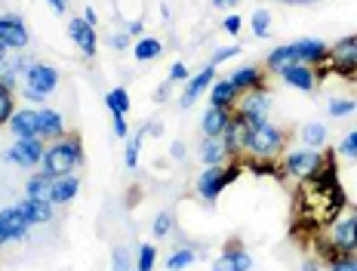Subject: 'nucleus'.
Returning <instances> with one entry per match:
<instances>
[{"mask_svg":"<svg viewBox=\"0 0 357 271\" xmlns=\"http://www.w3.org/2000/svg\"><path fill=\"white\" fill-rule=\"evenodd\" d=\"M330 247L339 256H351L357 250V210L330 228Z\"/></svg>","mask_w":357,"mask_h":271,"instance_id":"nucleus-4","label":"nucleus"},{"mask_svg":"<svg viewBox=\"0 0 357 271\" xmlns=\"http://www.w3.org/2000/svg\"><path fill=\"white\" fill-rule=\"evenodd\" d=\"M105 105L114 117H123L126 111H130V93H126L123 87H114L111 93H105Z\"/></svg>","mask_w":357,"mask_h":271,"instance_id":"nucleus-27","label":"nucleus"},{"mask_svg":"<svg viewBox=\"0 0 357 271\" xmlns=\"http://www.w3.org/2000/svg\"><path fill=\"white\" fill-rule=\"evenodd\" d=\"M114 136H130V130H126V120H123V117H114Z\"/></svg>","mask_w":357,"mask_h":271,"instance_id":"nucleus-47","label":"nucleus"},{"mask_svg":"<svg viewBox=\"0 0 357 271\" xmlns=\"http://www.w3.org/2000/svg\"><path fill=\"white\" fill-rule=\"evenodd\" d=\"M53 176H47V173H37L25 182V198L28 200H40V203H53Z\"/></svg>","mask_w":357,"mask_h":271,"instance_id":"nucleus-19","label":"nucleus"},{"mask_svg":"<svg viewBox=\"0 0 357 271\" xmlns=\"http://www.w3.org/2000/svg\"><path fill=\"white\" fill-rule=\"evenodd\" d=\"M354 111H357L354 99H330V115L333 117H348V115H354Z\"/></svg>","mask_w":357,"mask_h":271,"instance_id":"nucleus-34","label":"nucleus"},{"mask_svg":"<svg viewBox=\"0 0 357 271\" xmlns=\"http://www.w3.org/2000/svg\"><path fill=\"white\" fill-rule=\"evenodd\" d=\"M354 68H357V62H354Z\"/></svg>","mask_w":357,"mask_h":271,"instance_id":"nucleus-56","label":"nucleus"},{"mask_svg":"<svg viewBox=\"0 0 357 271\" xmlns=\"http://www.w3.org/2000/svg\"><path fill=\"white\" fill-rule=\"evenodd\" d=\"M19 210H22V216H25L31 225H40V222H50L53 219V203H40V200H22L19 203Z\"/></svg>","mask_w":357,"mask_h":271,"instance_id":"nucleus-24","label":"nucleus"},{"mask_svg":"<svg viewBox=\"0 0 357 271\" xmlns=\"http://www.w3.org/2000/svg\"><path fill=\"white\" fill-rule=\"evenodd\" d=\"M160 41L158 37H139V43L132 47V56L139 59V62H151V59H158L160 56Z\"/></svg>","mask_w":357,"mask_h":271,"instance_id":"nucleus-28","label":"nucleus"},{"mask_svg":"<svg viewBox=\"0 0 357 271\" xmlns=\"http://www.w3.org/2000/svg\"><path fill=\"white\" fill-rule=\"evenodd\" d=\"M154 259H158L154 247H151V244H142V250H139V265H136V271H154Z\"/></svg>","mask_w":357,"mask_h":271,"instance_id":"nucleus-35","label":"nucleus"},{"mask_svg":"<svg viewBox=\"0 0 357 271\" xmlns=\"http://www.w3.org/2000/svg\"><path fill=\"white\" fill-rule=\"evenodd\" d=\"M0 41L6 50H25L28 47V28L19 16H0Z\"/></svg>","mask_w":357,"mask_h":271,"instance_id":"nucleus-10","label":"nucleus"},{"mask_svg":"<svg viewBox=\"0 0 357 271\" xmlns=\"http://www.w3.org/2000/svg\"><path fill=\"white\" fill-rule=\"evenodd\" d=\"M237 99V87L231 84V80H215V84L210 87V105H215V108H231Z\"/></svg>","mask_w":357,"mask_h":271,"instance_id":"nucleus-23","label":"nucleus"},{"mask_svg":"<svg viewBox=\"0 0 357 271\" xmlns=\"http://www.w3.org/2000/svg\"><path fill=\"white\" fill-rule=\"evenodd\" d=\"M114 271H132L130 268V253H126L123 247H117L114 250Z\"/></svg>","mask_w":357,"mask_h":271,"instance_id":"nucleus-41","label":"nucleus"},{"mask_svg":"<svg viewBox=\"0 0 357 271\" xmlns=\"http://www.w3.org/2000/svg\"><path fill=\"white\" fill-rule=\"evenodd\" d=\"M326 56H330L326 43L324 41H314V37H302V41L293 43V59L299 65H317V62H324Z\"/></svg>","mask_w":357,"mask_h":271,"instance_id":"nucleus-12","label":"nucleus"},{"mask_svg":"<svg viewBox=\"0 0 357 271\" xmlns=\"http://www.w3.org/2000/svg\"><path fill=\"white\" fill-rule=\"evenodd\" d=\"M280 78H284L293 89H302V93H311L314 84H317V74L311 71V65H299V62L287 65L284 71H280Z\"/></svg>","mask_w":357,"mask_h":271,"instance_id":"nucleus-14","label":"nucleus"},{"mask_svg":"<svg viewBox=\"0 0 357 271\" xmlns=\"http://www.w3.org/2000/svg\"><path fill=\"white\" fill-rule=\"evenodd\" d=\"M330 59L339 71L351 74L354 71V62H357V37H342L336 47L330 50Z\"/></svg>","mask_w":357,"mask_h":271,"instance_id":"nucleus-17","label":"nucleus"},{"mask_svg":"<svg viewBox=\"0 0 357 271\" xmlns=\"http://www.w3.org/2000/svg\"><path fill=\"white\" fill-rule=\"evenodd\" d=\"M243 120H247L250 130H256L259 124H265V115H268V93L265 89H250L241 102V111H237Z\"/></svg>","mask_w":357,"mask_h":271,"instance_id":"nucleus-6","label":"nucleus"},{"mask_svg":"<svg viewBox=\"0 0 357 271\" xmlns=\"http://www.w3.org/2000/svg\"><path fill=\"white\" fill-rule=\"evenodd\" d=\"M3 62H6V43L0 41V65H3Z\"/></svg>","mask_w":357,"mask_h":271,"instance_id":"nucleus-54","label":"nucleus"},{"mask_svg":"<svg viewBox=\"0 0 357 271\" xmlns=\"http://www.w3.org/2000/svg\"><path fill=\"white\" fill-rule=\"evenodd\" d=\"M126 34H132V37H142V22H130V31H126Z\"/></svg>","mask_w":357,"mask_h":271,"instance_id":"nucleus-51","label":"nucleus"},{"mask_svg":"<svg viewBox=\"0 0 357 271\" xmlns=\"http://www.w3.org/2000/svg\"><path fill=\"white\" fill-rule=\"evenodd\" d=\"M280 145H284V133H280L274 124H259L256 130L250 133V139H247V152L259 154V157L278 154Z\"/></svg>","mask_w":357,"mask_h":271,"instance_id":"nucleus-3","label":"nucleus"},{"mask_svg":"<svg viewBox=\"0 0 357 271\" xmlns=\"http://www.w3.org/2000/svg\"><path fill=\"white\" fill-rule=\"evenodd\" d=\"M225 31H228V34H237V31H241V16H225Z\"/></svg>","mask_w":357,"mask_h":271,"instance_id":"nucleus-44","label":"nucleus"},{"mask_svg":"<svg viewBox=\"0 0 357 271\" xmlns=\"http://www.w3.org/2000/svg\"><path fill=\"white\" fill-rule=\"evenodd\" d=\"M228 120H231V111H228V108H215V105H210V108L204 111V120H200V130H204V139H219V136L225 133Z\"/></svg>","mask_w":357,"mask_h":271,"instance_id":"nucleus-16","label":"nucleus"},{"mask_svg":"<svg viewBox=\"0 0 357 271\" xmlns=\"http://www.w3.org/2000/svg\"><path fill=\"white\" fill-rule=\"evenodd\" d=\"M250 133H252V130L247 126V120H243L241 115H237V117L228 120L225 133H222L219 139H222V145H225V152H228V154H237V152H241V148H247Z\"/></svg>","mask_w":357,"mask_h":271,"instance_id":"nucleus-13","label":"nucleus"},{"mask_svg":"<svg viewBox=\"0 0 357 271\" xmlns=\"http://www.w3.org/2000/svg\"><path fill=\"white\" fill-rule=\"evenodd\" d=\"M25 84L31 87V89H37L40 96H50L53 89L59 87V71L53 65H43V62H37V65H31L25 71Z\"/></svg>","mask_w":357,"mask_h":271,"instance_id":"nucleus-9","label":"nucleus"},{"mask_svg":"<svg viewBox=\"0 0 357 271\" xmlns=\"http://www.w3.org/2000/svg\"><path fill=\"white\" fill-rule=\"evenodd\" d=\"M108 43L114 50H126L130 47V34H114V37H108Z\"/></svg>","mask_w":357,"mask_h":271,"instance_id":"nucleus-43","label":"nucleus"},{"mask_svg":"<svg viewBox=\"0 0 357 271\" xmlns=\"http://www.w3.org/2000/svg\"><path fill=\"white\" fill-rule=\"evenodd\" d=\"M84 161V145H80V139H56L53 145L43 152V161H40V173H47V176H71L74 167Z\"/></svg>","mask_w":357,"mask_h":271,"instance_id":"nucleus-1","label":"nucleus"},{"mask_svg":"<svg viewBox=\"0 0 357 271\" xmlns=\"http://www.w3.org/2000/svg\"><path fill=\"white\" fill-rule=\"evenodd\" d=\"M252 265V256L247 250H241V247H234V250H225L215 259L213 271H250Z\"/></svg>","mask_w":357,"mask_h":271,"instance_id":"nucleus-20","label":"nucleus"},{"mask_svg":"<svg viewBox=\"0 0 357 271\" xmlns=\"http://www.w3.org/2000/svg\"><path fill=\"white\" fill-rule=\"evenodd\" d=\"M228 157L225 145H222V139H204V145H200V161L206 163V167H222V161Z\"/></svg>","mask_w":357,"mask_h":271,"instance_id":"nucleus-26","label":"nucleus"},{"mask_svg":"<svg viewBox=\"0 0 357 271\" xmlns=\"http://www.w3.org/2000/svg\"><path fill=\"white\" fill-rule=\"evenodd\" d=\"M296 59H293V43H287V47H278V50H271L268 52V68L271 71H284L287 65H293Z\"/></svg>","mask_w":357,"mask_h":271,"instance_id":"nucleus-29","label":"nucleus"},{"mask_svg":"<svg viewBox=\"0 0 357 271\" xmlns=\"http://www.w3.org/2000/svg\"><path fill=\"white\" fill-rule=\"evenodd\" d=\"M31 228V222L22 216L19 207L0 210V244H10V240H22Z\"/></svg>","mask_w":357,"mask_h":271,"instance_id":"nucleus-8","label":"nucleus"},{"mask_svg":"<svg viewBox=\"0 0 357 271\" xmlns=\"http://www.w3.org/2000/svg\"><path fill=\"white\" fill-rule=\"evenodd\" d=\"M237 173H241V167H231V170L206 167L204 173H200V179H197V194H200V198H206V200H215L237 179Z\"/></svg>","mask_w":357,"mask_h":271,"instance_id":"nucleus-2","label":"nucleus"},{"mask_svg":"<svg viewBox=\"0 0 357 271\" xmlns=\"http://www.w3.org/2000/svg\"><path fill=\"white\" fill-rule=\"evenodd\" d=\"M68 34H71V41L80 47V52H84L86 59H93L96 56V50H99V37H96V28L89 25V22L84 19H71L68 22Z\"/></svg>","mask_w":357,"mask_h":271,"instance_id":"nucleus-11","label":"nucleus"},{"mask_svg":"<svg viewBox=\"0 0 357 271\" xmlns=\"http://www.w3.org/2000/svg\"><path fill=\"white\" fill-rule=\"evenodd\" d=\"M37 126H40V136H47V139L65 136V120L53 108H37Z\"/></svg>","mask_w":357,"mask_h":271,"instance_id":"nucleus-21","label":"nucleus"},{"mask_svg":"<svg viewBox=\"0 0 357 271\" xmlns=\"http://www.w3.org/2000/svg\"><path fill=\"white\" fill-rule=\"evenodd\" d=\"M185 78H188V68H185L182 62H176L173 68H169V78L167 80H169V84H176V80H185Z\"/></svg>","mask_w":357,"mask_h":271,"instance_id":"nucleus-42","label":"nucleus"},{"mask_svg":"<svg viewBox=\"0 0 357 271\" xmlns=\"http://www.w3.org/2000/svg\"><path fill=\"white\" fill-rule=\"evenodd\" d=\"M169 228H173V213H169V210H163L158 219H154V228L151 231H154V237H167Z\"/></svg>","mask_w":357,"mask_h":271,"instance_id":"nucleus-36","label":"nucleus"},{"mask_svg":"<svg viewBox=\"0 0 357 271\" xmlns=\"http://www.w3.org/2000/svg\"><path fill=\"white\" fill-rule=\"evenodd\" d=\"M169 89H173V84H169V80H167V84H160V89L154 93V102H167V99H169Z\"/></svg>","mask_w":357,"mask_h":271,"instance_id":"nucleus-45","label":"nucleus"},{"mask_svg":"<svg viewBox=\"0 0 357 271\" xmlns=\"http://www.w3.org/2000/svg\"><path fill=\"white\" fill-rule=\"evenodd\" d=\"M43 142L40 136H34V139H16V145L6 152V157H10L13 163H19V167H37V163L43 161Z\"/></svg>","mask_w":357,"mask_h":271,"instance_id":"nucleus-7","label":"nucleus"},{"mask_svg":"<svg viewBox=\"0 0 357 271\" xmlns=\"http://www.w3.org/2000/svg\"><path fill=\"white\" fill-rule=\"evenodd\" d=\"M330 271H357V256H339V259L330 262Z\"/></svg>","mask_w":357,"mask_h":271,"instance_id":"nucleus-38","label":"nucleus"},{"mask_svg":"<svg viewBox=\"0 0 357 271\" xmlns=\"http://www.w3.org/2000/svg\"><path fill=\"white\" fill-rule=\"evenodd\" d=\"M25 99H28V102H43L47 96H40V93H37V89H31V87H25Z\"/></svg>","mask_w":357,"mask_h":271,"instance_id":"nucleus-49","label":"nucleus"},{"mask_svg":"<svg viewBox=\"0 0 357 271\" xmlns=\"http://www.w3.org/2000/svg\"><path fill=\"white\" fill-rule=\"evenodd\" d=\"M284 167H287V173L289 176H296V179H311L317 170L324 167V154H317L314 148H302V152H293L284 161Z\"/></svg>","mask_w":357,"mask_h":271,"instance_id":"nucleus-5","label":"nucleus"},{"mask_svg":"<svg viewBox=\"0 0 357 271\" xmlns=\"http://www.w3.org/2000/svg\"><path fill=\"white\" fill-rule=\"evenodd\" d=\"M237 52H241V47H222V50H215V52H213V62H210V65H222V62H225V59H234Z\"/></svg>","mask_w":357,"mask_h":271,"instance_id":"nucleus-40","label":"nucleus"},{"mask_svg":"<svg viewBox=\"0 0 357 271\" xmlns=\"http://www.w3.org/2000/svg\"><path fill=\"white\" fill-rule=\"evenodd\" d=\"M268 25H271V13L268 10L252 13V37H268Z\"/></svg>","mask_w":357,"mask_h":271,"instance_id":"nucleus-33","label":"nucleus"},{"mask_svg":"<svg viewBox=\"0 0 357 271\" xmlns=\"http://www.w3.org/2000/svg\"><path fill=\"white\" fill-rule=\"evenodd\" d=\"M13 115H16V108H13V96L10 89H0V124H6Z\"/></svg>","mask_w":357,"mask_h":271,"instance_id":"nucleus-37","label":"nucleus"},{"mask_svg":"<svg viewBox=\"0 0 357 271\" xmlns=\"http://www.w3.org/2000/svg\"><path fill=\"white\" fill-rule=\"evenodd\" d=\"M84 22H89V25H96V22H99V16H96V10H89V6H86V10H84Z\"/></svg>","mask_w":357,"mask_h":271,"instance_id":"nucleus-52","label":"nucleus"},{"mask_svg":"<svg viewBox=\"0 0 357 271\" xmlns=\"http://www.w3.org/2000/svg\"><path fill=\"white\" fill-rule=\"evenodd\" d=\"M195 262H197V253L185 247V250H173V253H169V259H167V268H169V271H182V268L195 265Z\"/></svg>","mask_w":357,"mask_h":271,"instance_id":"nucleus-31","label":"nucleus"},{"mask_svg":"<svg viewBox=\"0 0 357 271\" xmlns=\"http://www.w3.org/2000/svg\"><path fill=\"white\" fill-rule=\"evenodd\" d=\"M302 271H317V262H314V259H308V262L302 265Z\"/></svg>","mask_w":357,"mask_h":271,"instance_id":"nucleus-53","label":"nucleus"},{"mask_svg":"<svg viewBox=\"0 0 357 271\" xmlns=\"http://www.w3.org/2000/svg\"><path fill=\"white\" fill-rule=\"evenodd\" d=\"M228 80H231V84L237 87V93H250V89H265V87H262V71H259V68H252V65L237 68V71H234Z\"/></svg>","mask_w":357,"mask_h":271,"instance_id":"nucleus-22","label":"nucleus"},{"mask_svg":"<svg viewBox=\"0 0 357 271\" xmlns=\"http://www.w3.org/2000/svg\"><path fill=\"white\" fill-rule=\"evenodd\" d=\"M77 191H80V179L77 176H59L53 182V207H56V203L74 200V198H77Z\"/></svg>","mask_w":357,"mask_h":271,"instance_id":"nucleus-25","label":"nucleus"},{"mask_svg":"<svg viewBox=\"0 0 357 271\" xmlns=\"http://www.w3.org/2000/svg\"><path fill=\"white\" fill-rule=\"evenodd\" d=\"M284 3H311V0H284Z\"/></svg>","mask_w":357,"mask_h":271,"instance_id":"nucleus-55","label":"nucleus"},{"mask_svg":"<svg viewBox=\"0 0 357 271\" xmlns=\"http://www.w3.org/2000/svg\"><path fill=\"white\" fill-rule=\"evenodd\" d=\"M50 6H53L56 16H62V13H68V0H47Z\"/></svg>","mask_w":357,"mask_h":271,"instance_id":"nucleus-46","label":"nucleus"},{"mask_svg":"<svg viewBox=\"0 0 357 271\" xmlns=\"http://www.w3.org/2000/svg\"><path fill=\"white\" fill-rule=\"evenodd\" d=\"M213 78H215V65H206L204 71L195 74V78L188 80V87H185V93H182V99H178V105H182V108H191V105L197 102V96L204 93V89L213 87Z\"/></svg>","mask_w":357,"mask_h":271,"instance_id":"nucleus-15","label":"nucleus"},{"mask_svg":"<svg viewBox=\"0 0 357 271\" xmlns=\"http://www.w3.org/2000/svg\"><path fill=\"white\" fill-rule=\"evenodd\" d=\"M169 154H173L176 161H182V157H185V145H182V142H173V145H169Z\"/></svg>","mask_w":357,"mask_h":271,"instance_id":"nucleus-48","label":"nucleus"},{"mask_svg":"<svg viewBox=\"0 0 357 271\" xmlns=\"http://www.w3.org/2000/svg\"><path fill=\"white\" fill-rule=\"evenodd\" d=\"M145 136H148V126H142V130H139V133H132L130 145H126V154H123V161H126V167H130V170H136V167H139V148H142Z\"/></svg>","mask_w":357,"mask_h":271,"instance_id":"nucleus-30","label":"nucleus"},{"mask_svg":"<svg viewBox=\"0 0 357 271\" xmlns=\"http://www.w3.org/2000/svg\"><path fill=\"white\" fill-rule=\"evenodd\" d=\"M10 130L16 139H34V136H40V126H37V111L25 108V111H16V115L10 117Z\"/></svg>","mask_w":357,"mask_h":271,"instance_id":"nucleus-18","label":"nucleus"},{"mask_svg":"<svg viewBox=\"0 0 357 271\" xmlns=\"http://www.w3.org/2000/svg\"><path fill=\"white\" fill-rule=\"evenodd\" d=\"M339 152L348 154V157H357V130H351V133L345 136V142L339 145Z\"/></svg>","mask_w":357,"mask_h":271,"instance_id":"nucleus-39","label":"nucleus"},{"mask_svg":"<svg viewBox=\"0 0 357 271\" xmlns=\"http://www.w3.org/2000/svg\"><path fill=\"white\" fill-rule=\"evenodd\" d=\"M243 3V0H213V6H219V10H228V6H237Z\"/></svg>","mask_w":357,"mask_h":271,"instance_id":"nucleus-50","label":"nucleus"},{"mask_svg":"<svg viewBox=\"0 0 357 271\" xmlns=\"http://www.w3.org/2000/svg\"><path fill=\"white\" fill-rule=\"evenodd\" d=\"M302 142L308 148H321L324 142H326V126L324 124H308V126H302Z\"/></svg>","mask_w":357,"mask_h":271,"instance_id":"nucleus-32","label":"nucleus"}]
</instances>
